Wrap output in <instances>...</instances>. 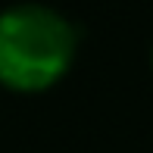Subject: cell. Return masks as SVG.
I'll list each match as a JSON object with an SVG mask.
<instances>
[{"label":"cell","mask_w":153,"mask_h":153,"mask_svg":"<svg viewBox=\"0 0 153 153\" xmlns=\"http://www.w3.org/2000/svg\"><path fill=\"white\" fill-rule=\"evenodd\" d=\"M75 28L56 10L19 3L0 13V85L38 94L56 85L75 59Z\"/></svg>","instance_id":"cell-1"}]
</instances>
